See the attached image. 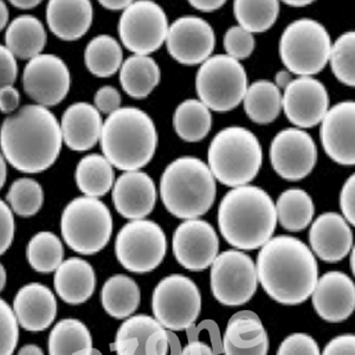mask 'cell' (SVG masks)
Here are the masks:
<instances>
[{
    "mask_svg": "<svg viewBox=\"0 0 355 355\" xmlns=\"http://www.w3.org/2000/svg\"><path fill=\"white\" fill-rule=\"evenodd\" d=\"M61 127L50 110L24 105L6 117L0 128V150L5 160L23 173H41L61 153Z\"/></svg>",
    "mask_w": 355,
    "mask_h": 355,
    "instance_id": "cell-1",
    "label": "cell"
},
{
    "mask_svg": "<svg viewBox=\"0 0 355 355\" xmlns=\"http://www.w3.org/2000/svg\"><path fill=\"white\" fill-rule=\"evenodd\" d=\"M256 269L266 294L286 306L307 301L319 279L313 251L291 236L269 239L259 251Z\"/></svg>",
    "mask_w": 355,
    "mask_h": 355,
    "instance_id": "cell-2",
    "label": "cell"
},
{
    "mask_svg": "<svg viewBox=\"0 0 355 355\" xmlns=\"http://www.w3.org/2000/svg\"><path fill=\"white\" fill-rule=\"evenodd\" d=\"M218 225L226 242L237 250L262 248L277 226L274 200L259 186L234 187L219 204Z\"/></svg>",
    "mask_w": 355,
    "mask_h": 355,
    "instance_id": "cell-3",
    "label": "cell"
},
{
    "mask_svg": "<svg viewBox=\"0 0 355 355\" xmlns=\"http://www.w3.org/2000/svg\"><path fill=\"white\" fill-rule=\"evenodd\" d=\"M103 157L119 170L140 171L153 159L157 132L152 117L135 107L110 114L100 137Z\"/></svg>",
    "mask_w": 355,
    "mask_h": 355,
    "instance_id": "cell-4",
    "label": "cell"
},
{
    "mask_svg": "<svg viewBox=\"0 0 355 355\" xmlns=\"http://www.w3.org/2000/svg\"><path fill=\"white\" fill-rule=\"evenodd\" d=\"M216 194L214 174L198 157H178L166 167L160 179L162 204L177 218H199L212 207Z\"/></svg>",
    "mask_w": 355,
    "mask_h": 355,
    "instance_id": "cell-5",
    "label": "cell"
},
{
    "mask_svg": "<svg viewBox=\"0 0 355 355\" xmlns=\"http://www.w3.org/2000/svg\"><path fill=\"white\" fill-rule=\"evenodd\" d=\"M207 160L211 173L223 185H249L262 167V146L251 130L226 127L211 141Z\"/></svg>",
    "mask_w": 355,
    "mask_h": 355,
    "instance_id": "cell-6",
    "label": "cell"
},
{
    "mask_svg": "<svg viewBox=\"0 0 355 355\" xmlns=\"http://www.w3.org/2000/svg\"><path fill=\"white\" fill-rule=\"evenodd\" d=\"M61 231L64 242L71 250L81 254H97L112 237V214L100 199L78 197L65 206Z\"/></svg>",
    "mask_w": 355,
    "mask_h": 355,
    "instance_id": "cell-7",
    "label": "cell"
},
{
    "mask_svg": "<svg viewBox=\"0 0 355 355\" xmlns=\"http://www.w3.org/2000/svg\"><path fill=\"white\" fill-rule=\"evenodd\" d=\"M331 36L319 21L303 18L293 21L279 40V56L288 71L311 76L322 71L331 53Z\"/></svg>",
    "mask_w": 355,
    "mask_h": 355,
    "instance_id": "cell-8",
    "label": "cell"
},
{
    "mask_svg": "<svg viewBox=\"0 0 355 355\" xmlns=\"http://www.w3.org/2000/svg\"><path fill=\"white\" fill-rule=\"evenodd\" d=\"M248 87L245 68L226 55L211 56L196 76L199 101L220 113L230 112L242 103Z\"/></svg>",
    "mask_w": 355,
    "mask_h": 355,
    "instance_id": "cell-9",
    "label": "cell"
},
{
    "mask_svg": "<svg viewBox=\"0 0 355 355\" xmlns=\"http://www.w3.org/2000/svg\"><path fill=\"white\" fill-rule=\"evenodd\" d=\"M152 309L162 327L171 331H185L198 319L202 295L192 279L184 275H171L154 289Z\"/></svg>",
    "mask_w": 355,
    "mask_h": 355,
    "instance_id": "cell-10",
    "label": "cell"
},
{
    "mask_svg": "<svg viewBox=\"0 0 355 355\" xmlns=\"http://www.w3.org/2000/svg\"><path fill=\"white\" fill-rule=\"evenodd\" d=\"M167 241L162 226L153 220H130L117 234L115 254L125 270L145 274L165 259Z\"/></svg>",
    "mask_w": 355,
    "mask_h": 355,
    "instance_id": "cell-11",
    "label": "cell"
},
{
    "mask_svg": "<svg viewBox=\"0 0 355 355\" xmlns=\"http://www.w3.org/2000/svg\"><path fill=\"white\" fill-rule=\"evenodd\" d=\"M259 276L249 254L239 250L219 254L211 266V289L214 299L227 307H239L256 294Z\"/></svg>",
    "mask_w": 355,
    "mask_h": 355,
    "instance_id": "cell-12",
    "label": "cell"
},
{
    "mask_svg": "<svg viewBox=\"0 0 355 355\" xmlns=\"http://www.w3.org/2000/svg\"><path fill=\"white\" fill-rule=\"evenodd\" d=\"M168 21L160 5L150 0L132 1L119 21V36L134 55L150 56L165 43Z\"/></svg>",
    "mask_w": 355,
    "mask_h": 355,
    "instance_id": "cell-13",
    "label": "cell"
},
{
    "mask_svg": "<svg viewBox=\"0 0 355 355\" xmlns=\"http://www.w3.org/2000/svg\"><path fill=\"white\" fill-rule=\"evenodd\" d=\"M117 355H180L177 335L148 315H135L122 323L115 338Z\"/></svg>",
    "mask_w": 355,
    "mask_h": 355,
    "instance_id": "cell-14",
    "label": "cell"
},
{
    "mask_svg": "<svg viewBox=\"0 0 355 355\" xmlns=\"http://www.w3.org/2000/svg\"><path fill=\"white\" fill-rule=\"evenodd\" d=\"M270 162L275 172L288 182H300L314 170L318 148L313 137L300 128H287L272 139Z\"/></svg>",
    "mask_w": 355,
    "mask_h": 355,
    "instance_id": "cell-15",
    "label": "cell"
},
{
    "mask_svg": "<svg viewBox=\"0 0 355 355\" xmlns=\"http://www.w3.org/2000/svg\"><path fill=\"white\" fill-rule=\"evenodd\" d=\"M70 71L64 61L41 53L26 63L23 73L25 93L37 105L49 108L61 103L70 90Z\"/></svg>",
    "mask_w": 355,
    "mask_h": 355,
    "instance_id": "cell-16",
    "label": "cell"
},
{
    "mask_svg": "<svg viewBox=\"0 0 355 355\" xmlns=\"http://www.w3.org/2000/svg\"><path fill=\"white\" fill-rule=\"evenodd\" d=\"M165 43L167 51L178 63L202 64L214 53L216 36L212 26L202 18L185 16L168 26Z\"/></svg>",
    "mask_w": 355,
    "mask_h": 355,
    "instance_id": "cell-17",
    "label": "cell"
},
{
    "mask_svg": "<svg viewBox=\"0 0 355 355\" xmlns=\"http://www.w3.org/2000/svg\"><path fill=\"white\" fill-rule=\"evenodd\" d=\"M219 239L210 223L189 219L173 234V254L178 263L191 271H202L218 256Z\"/></svg>",
    "mask_w": 355,
    "mask_h": 355,
    "instance_id": "cell-18",
    "label": "cell"
},
{
    "mask_svg": "<svg viewBox=\"0 0 355 355\" xmlns=\"http://www.w3.org/2000/svg\"><path fill=\"white\" fill-rule=\"evenodd\" d=\"M282 110L297 128H313L321 123L329 110V96L322 82L314 77L295 78L284 89Z\"/></svg>",
    "mask_w": 355,
    "mask_h": 355,
    "instance_id": "cell-19",
    "label": "cell"
},
{
    "mask_svg": "<svg viewBox=\"0 0 355 355\" xmlns=\"http://www.w3.org/2000/svg\"><path fill=\"white\" fill-rule=\"evenodd\" d=\"M355 103L340 102L328 110L320 128L323 150L333 162L343 166L355 164Z\"/></svg>",
    "mask_w": 355,
    "mask_h": 355,
    "instance_id": "cell-20",
    "label": "cell"
},
{
    "mask_svg": "<svg viewBox=\"0 0 355 355\" xmlns=\"http://www.w3.org/2000/svg\"><path fill=\"white\" fill-rule=\"evenodd\" d=\"M313 306L321 319L343 322L355 309V286L341 271H329L318 279L313 291Z\"/></svg>",
    "mask_w": 355,
    "mask_h": 355,
    "instance_id": "cell-21",
    "label": "cell"
},
{
    "mask_svg": "<svg viewBox=\"0 0 355 355\" xmlns=\"http://www.w3.org/2000/svg\"><path fill=\"white\" fill-rule=\"evenodd\" d=\"M112 199L117 212L130 220L145 219L157 202L153 179L142 171H130L114 182Z\"/></svg>",
    "mask_w": 355,
    "mask_h": 355,
    "instance_id": "cell-22",
    "label": "cell"
},
{
    "mask_svg": "<svg viewBox=\"0 0 355 355\" xmlns=\"http://www.w3.org/2000/svg\"><path fill=\"white\" fill-rule=\"evenodd\" d=\"M309 243L320 259L338 263L351 252L353 232L341 214L326 212L311 224Z\"/></svg>",
    "mask_w": 355,
    "mask_h": 355,
    "instance_id": "cell-23",
    "label": "cell"
},
{
    "mask_svg": "<svg viewBox=\"0 0 355 355\" xmlns=\"http://www.w3.org/2000/svg\"><path fill=\"white\" fill-rule=\"evenodd\" d=\"M13 313L17 322L25 331H44L56 319V297L41 283H30L17 293L13 300Z\"/></svg>",
    "mask_w": 355,
    "mask_h": 355,
    "instance_id": "cell-24",
    "label": "cell"
},
{
    "mask_svg": "<svg viewBox=\"0 0 355 355\" xmlns=\"http://www.w3.org/2000/svg\"><path fill=\"white\" fill-rule=\"evenodd\" d=\"M222 348L225 355L268 354V333L259 315L250 311L234 314L227 322Z\"/></svg>",
    "mask_w": 355,
    "mask_h": 355,
    "instance_id": "cell-25",
    "label": "cell"
},
{
    "mask_svg": "<svg viewBox=\"0 0 355 355\" xmlns=\"http://www.w3.org/2000/svg\"><path fill=\"white\" fill-rule=\"evenodd\" d=\"M102 125L101 114L95 105L73 103L62 115L60 127L63 144L76 152L92 150L100 141Z\"/></svg>",
    "mask_w": 355,
    "mask_h": 355,
    "instance_id": "cell-26",
    "label": "cell"
},
{
    "mask_svg": "<svg viewBox=\"0 0 355 355\" xmlns=\"http://www.w3.org/2000/svg\"><path fill=\"white\" fill-rule=\"evenodd\" d=\"M93 18V5L88 0H50L46 5L49 28L62 41H77L85 36Z\"/></svg>",
    "mask_w": 355,
    "mask_h": 355,
    "instance_id": "cell-27",
    "label": "cell"
},
{
    "mask_svg": "<svg viewBox=\"0 0 355 355\" xmlns=\"http://www.w3.org/2000/svg\"><path fill=\"white\" fill-rule=\"evenodd\" d=\"M53 287L64 302L82 304L92 297L96 288L95 270L85 259L71 257L57 268Z\"/></svg>",
    "mask_w": 355,
    "mask_h": 355,
    "instance_id": "cell-28",
    "label": "cell"
},
{
    "mask_svg": "<svg viewBox=\"0 0 355 355\" xmlns=\"http://www.w3.org/2000/svg\"><path fill=\"white\" fill-rule=\"evenodd\" d=\"M46 43L44 26L36 17H17L5 33V46L16 58L33 60L41 55Z\"/></svg>",
    "mask_w": 355,
    "mask_h": 355,
    "instance_id": "cell-29",
    "label": "cell"
},
{
    "mask_svg": "<svg viewBox=\"0 0 355 355\" xmlns=\"http://www.w3.org/2000/svg\"><path fill=\"white\" fill-rule=\"evenodd\" d=\"M119 71L122 89L125 94L137 100L150 96L162 77L157 62L150 56L142 55L128 57Z\"/></svg>",
    "mask_w": 355,
    "mask_h": 355,
    "instance_id": "cell-30",
    "label": "cell"
},
{
    "mask_svg": "<svg viewBox=\"0 0 355 355\" xmlns=\"http://www.w3.org/2000/svg\"><path fill=\"white\" fill-rule=\"evenodd\" d=\"M75 180L85 197L98 199L113 189L115 182L113 165L103 155L89 154L78 162Z\"/></svg>",
    "mask_w": 355,
    "mask_h": 355,
    "instance_id": "cell-31",
    "label": "cell"
},
{
    "mask_svg": "<svg viewBox=\"0 0 355 355\" xmlns=\"http://www.w3.org/2000/svg\"><path fill=\"white\" fill-rule=\"evenodd\" d=\"M243 105L251 121L268 125L274 122L282 110V93L274 82L259 80L248 87Z\"/></svg>",
    "mask_w": 355,
    "mask_h": 355,
    "instance_id": "cell-32",
    "label": "cell"
},
{
    "mask_svg": "<svg viewBox=\"0 0 355 355\" xmlns=\"http://www.w3.org/2000/svg\"><path fill=\"white\" fill-rule=\"evenodd\" d=\"M140 288L125 275H115L107 279L102 287V306L115 319H127L133 315L140 304Z\"/></svg>",
    "mask_w": 355,
    "mask_h": 355,
    "instance_id": "cell-33",
    "label": "cell"
},
{
    "mask_svg": "<svg viewBox=\"0 0 355 355\" xmlns=\"http://www.w3.org/2000/svg\"><path fill=\"white\" fill-rule=\"evenodd\" d=\"M93 351L90 331L80 320H62L49 336L50 355H92Z\"/></svg>",
    "mask_w": 355,
    "mask_h": 355,
    "instance_id": "cell-34",
    "label": "cell"
},
{
    "mask_svg": "<svg viewBox=\"0 0 355 355\" xmlns=\"http://www.w3.org/2000/svg\"><path fill=\"white\" fill-rule=\"evenodd\" d=\"M277 222L283 229L299 232L311 225L315 214L313 199L306 191L289 189L279 196L275 204Z\"/></svg>",
    "mask_w": 355,
    "mask_h": 355,
    "instance_id": "cell-35",
    "label": "cell"
},
{
    "mask_svg": "<svg viewBox=\"0 0 355 355\" xmlns=\"http://www.w3.org/2000/svg\"><path fill=\"white\" fill-rule=\"evenodd\" d=\"M173 125L178 137L184 141H202L212 127L211 110L199 100H185L174 112Z\"/></svg>",
    "mask_w": 355,
    "mask_h": 355,
    "instance_id": "cell-36",
    "label": "cell"
},
{
    "mask_svg": "<svg viewBox=\"0 0 355 355\" xmlns=\"http://www.w3.org/2000/svg\"><path fill=\"white\" fill-rule=\"evenodd\" d=\"M85 67L96 77H110L121 68V45L110 35H100L89 42L85 51Z\"/></svg>",
    "mask_w": 355,
    "mask_h": 355,
    "instance_id": "cell-37",
    "label": "cell"
},
{
    "mask_svg": "<svg viewBox=\"0 0 355 355\" xmlns=\"http://www.w3.org/2000/svg\"><path fill=\"white\" fill-rule=\"evenodd\" d=\"M279 13V3L276 0H236L234 3L236 21L252 35L268 31L277 21Z\"/></svg>",
    "mask_w": 355,
    "mask_h": 355,
    "instance_id": "cell-38",
    "label": "cell"
},
{
    "mask_svg": "<svg viewBox=\"0 0 355 355\" xmlns=\"http://www.w3.org/2000/svg\"><path fill=\"white\" fill-rule=\"evenodd\" d=\"M64 250L60 239L49 231L35 234L26 248V259L33 270L43 274L56 271L63 262Z\"/></svg>",
    "mask_w": 355,
    "mask_h": 355,
    "instance_id": "cell-39",
    "label": "cell"
},
{
    "mask_svg": "<svg viewBox=\"0 0 355 355\" xmlns=\"http://www.w3.org/2000/svg\"><path fill=\"white\" fill-rule=\"evenodd\" d=\"M6 199L12 212L21 217H31L41 210L44 193L41 184L33 178H19L12 182Z\"/></svg>",
    "mask_w": 355,
    "mask_h": 355,
    "instance_id": "cell-40",
    "label": "cell"
},
{
    "mask_svg": "<svg viewBox=\"0 0 355 355\" xmlns=\"http://www.w3.org/2000/svg\"><path fill=\"white\" fill-rule=\"evenodd\" d=\"M355 33H346L331 44L329 60L331 71L338 81L347 87L355 85Z\"/></svg>",
    "mask_w": 355,
    "mask_h": 355,
    "instance_id": "cell-41",
    "label": "cell"
},
{
    "mask_svg": "<svg viewBox=\"0 0 355 355\" xmlns=\"http://www.w3.org/2000/svg\"><path fill=\"white\" fill-rule=\"evenodd\" d=\"M223 44L225 49L226 56L239 62L251 56V53H254L256 42L252 33L237 25L226 31Z\"/></svg>",
    "mask_w": 355,
    "mask_h": 355,
    "instance_id": "cell-42",
    "label": "cell"
},
{
    "mask_svg": "<svg viewBox=\"0 0 355 355\" xmlns=\"http://www.w3.org/2000/svg\"><path fill=\"white\" fill-rule=\"evenodd\" d=\"M19 338V328L12 308L0 299V355H12Z\"/></svg>",
    "mask_w": 355,
    "mask_h": 355,
    "instance_id": "cell-43",
    "label": "cell"
},
{
    "mask_svg": "<svg viewBox=\"0 0 355 355\" xmlns=\"http://www.w3.org/2000/svg\"><path fill=\"white\" fill-rule=\"evenodd\" d=\"M277 355H321V353L313 336L304 333H295L283 340Z\"/></svg>",
    "mask_w": 355,
    "mask_h": 355,
    "instance_id": "cell-44",
    "label": "cell"
},
{
    "mask_svg": "<svg viewBox=\"0 0 355 355\" xmlns=\"http://www.w3.org/2000/svg\"><path fill=\"white\" fill-rule=\"evenodd\" d=\"M15 237V218L11 207L0 199V256L8 250Z\"/></svg>",
    "mask_w": 355,
    "mask_h": 355,
    "instance_id": "cell-45",
    "label": "cell"
},
{
    "mask_svg": "<svg viewBox=\"0 0 355 355\" xmlns=\"http://www.w3.org/2000/svg\"><path fill=\"white\" fill-rule=\"evenodd\" d=\"M95 108L100 114H113L121 108V94L110 85H105L97 90L94 97Z\"/></svg>",
    "mask_w": 355,
    "mask_h": 355,
    "instance_id": "cell-46",
    "label": "cell"
},
{
    "mask_svg": "<svg viewBox=\"0 0 355 355\" xmlns=\"http://www.w3.org/2000/svg\"><path fill=\"white\" fill-rule=\"evenodd\" d=\"M18 75L17 58L5 45L0 44V89L15 85Z\"/></svg>",
    "mask_w": 355,
    "mask_h": 355,
    "instance_id": "cell-47",
    "label": "cell"
},
{
    "mask_svg": "<svg viewBox=\"0 0 355 355\" xmlns=\"http://www.w3.org/2000/svg\"><path fill=\"white\" fill-rule=\"evenodd\" d=\"M355 177L352 174L343 184L340 192V209L343 211V217L351 225L355 224Z\"/></svg>",
    "mask_w": 355,
    "mask_h": 355,
    "instance_id": "cell-48",
    "label": "cell"
},
{
    "mask_svg": "<svg viewBox=\"0 0 355 355\" xmlns=\"http://www.w3.org/2000/svg\"><path fill=\"white\" fill-rule=\"evenodd\" d=\"M322 355H355V336L340 335L328 343Z\"/></svg>",
    "mask_w": 355,
    "mask_h": 355,
    "instance_id": "cell-49",
    "label": "cell"
},
{
    "mask_svg": "<svg viewBox=\"0 0 355 355\" xmlns=\"http://www.w3.org/2000/svg\"><path fill=\"white\" fill-rule=\"evenodd\" d=\"M21 103V95L13 85L0 89V112L4 114L16 113Z\"/></svg>",
    "mask_w": 355,
    "mask_h": 355,
    "instance_id": "cell-50",
    "label": "cell"
},
{
    "mask_svg": "<svg viewBox=\"0 0 355 355\" xmlns=\"http://www.w3.org/2000/svg\"><path fill=\"white\" fill-rule=\"evenodd\" d=\"M192 8L202 12H214L225 5L224 0H190Z\"/></svg>",
    "mask_w": 355,
    "mask_h": 355,
    "instance_id": "cell-51",
    "label": "cell"
},
{
    "mask_svg": "<svg viewBox=\"0 0 355 355\" xmlns=\"http://www.w3.org/2000/svg\"><path fill=\"white\" fill-rule=\"evenodd\" d=\"M180 355H216L210 346L197 340H192L184 349Z\"/></svg>",
    "mask_w": 355,
    "mask_h": 355,
    "instance_id": "cell-52",
    "label": "cell"
},
{
    "mask_svg": "<svg viewBox=\"0 0 355 355\" xmlns=\"http://www.w3.org/2000/svg\"><path fill=\"white\" fill-rule=\"evenodd\" d=\"M100 4L107 10H110V11H120V10L125 11V8L132 4V1H130V0L128 1L127 0H119V1H116V0L115 1L114 0H101Z\"/></svg>",
    "mask_w": 355,
    "mask_h": 355,
    "instance_id": "cell-53",
    "label": "cell"
},
{
    "mask_svg": "<svg viewBox=\"0 0 355 355\" xmlns=\"http://www.w3.org/2000/svg\"><path fill=\"white\" fill-rule=\"evenodd\" d=\"M291 81H293V77H291V73H289L288 70H279V73L275 75L274 85L279 90L287 88Z\"/></svg>",
    "mask_w": 355,
    "mask_h": 355,
    "instance_id": "cell-54",
    "label": "cell"
},
{
    "mask_svg": "<svg viewBox=\"0 0 355 355\" xmlns=\"http://www.w3.org/2000/svg\"><path fill=\"white\" fill-rule=\"evenodd\" d=\"M11 4L17 8L21 10H30V8H36L37 5L41 4L38 0H11Z\"/></svg>",
    "mask_w": 355,
    "mask_h": 355,
    "instance_id": "cell-55",
    "label": "cell"
},
{
    "mask_svg": "<svg viewBox=\"0 0 355 355\" xmlns=\"http://www.w3.org/2000/svg\"><path fill=\"white\" fill-rule=\"evenodd\" d=\"M17 355H44V353L42 351V348L36 345H26L19 349Z\"/></svg>",
    "mask_w": 355,
    "mask_h": 355,
    "instance_id": "cell-56",
    "label": "cell"
},
{
    "mask_svg": "<svg viewBox=\"0 0 355 355\" xmlns=\"http://www.w3.org/2000/svg\"><path fill=\"white\" fill-rule=\"evenodd\" d=\"M8 21V5L0 0V31H3Z\"/></svg>",
    "mask_w": 355,
    "mask_h": 355,
    "instance_id": "cell-57",
    "label": "cell"
},
{
    "mask_svg": "<svg viewBox=\"0 0 355 355\" xmlns=\"http://www.w3.org/2000/svg\"><path fill=\"white\" fill-rule=\"evenodd\" d=\"M6 174H8V168H6V160L4 155L0 152V190L3 189L6 182Z\"/></svg>",
    "mask_w": 355,
    "mask_h": 355,
    "instance_id": "cell-58",
    "label": "cell"
},
{
    "mask_svg": "<svg viewBox=\"0 0 355 355\" xmlns=\"http://www.w3.org/2000/svg\"><path fill=\"white\" fill-rule=\"evenodd\" d=\"M313 1L311 0H307V1H304V0H286L284 1V4H287L288 6H291V8H304V6H307V5L311 4Z\"/></svg>",
    "mask_w": 355,
    "mask_h": 355,
    "instance_id": "cell-59",
    "label": "cell"
},
{
    "mask_svg": "<svg viewBox=\"0 0 355 355\" xmlns=\"http://www.w3.org/2000/svg\"><path fill=\"white\" fill-rule=\"evenodd\" d=\"M5 284H6V270L4 266L0 263V293L4 291Z\"/></svg>",
    "mask_w": 355,
    "mask_h": 355,
    "instance_id": "cell-60",
    "label": "cell"
},
{
    "mask_svg": "<svg viewBox=\"0 0 355 355\" xmlns=\"http://www.w3.org/2000/svg\"><path fill=\"white\" fill-rule=\"evenodd\" d=\"M349 264H351L352 272L354 274V250H353V249L351 250V259H349Z\"/></svg>",
    "mask_w": 355,
    "mask_h": 355,
    "instance_id": "cell-61",
    "label": "cell"
}]
</instances>
